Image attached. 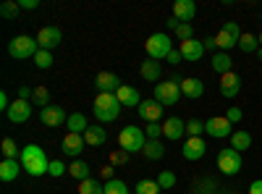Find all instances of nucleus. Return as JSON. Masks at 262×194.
Returning a JSON list of instances; mask_svg holds the SVG:
<instances>
[{"instance_id":"1","label":"nucleus","mask_w":262,"mask_h":194,"mask_svg":"<svg viewBox=\"0 0 262 194\" xmlns=\"http://www.w3.org/2000/svg\"><path fill=\"white\" fill-rule=\"evenodd\" d=\"M18 163H21V168H24L29 176H45V174H50V160L45 155V149L37 147V144H27L24 149H21Z\"/></svg>"},{"instance_id":"2","label":"nucleus","mask_w":262,"mask_h":194,"mask_svg":"<svg viewBox=\"0 0 262 194\" xmlns=\"http://www.w3.org/2000/svg\"><path fill=\"white\" fill-rule=\"evenodd\" d=\"M121 102H118V97L113 95V92H100L97 97H95V105H92V113H95V118L100 121V123H113L116 118H118V113H121Z\"/></svg>"},{"instance_id":"3","label":"nucleus","mask_w":262,"mask_h":194,"mask_svg":"<svg viewBox=\"0 0 262 194\" xmlns=\"http://www.w3.org/2000/svg\"><path fill=\"white\" fill-rule=\"evenodd\" d=\"M118 144L123 153H142L147 144V134L142 132L139 126H123L118 134Z\"/></svg>"},{"instance_id":"4","label":"nucleus","mask_w":262,"mask_h":194,"mask_svg":"<svg viewBox=\"0 0 262 194\" xmlns=\"http://www.w3.org/2000/svg\"><path fill=\"white\" fill-rule=\"evenodd\" d=\"M144 50H147V58L152 60H168V55L173 53V42L165 32H158L144 42Z\"/></svg>"},{"instance_id":"5","label":"nucleus","mask_w":262,"mask_h":194,"mask_svg":"<svg viewBox=\"0 0 262 194\" xmlns=\"http://www.w3.org/2000/svg\"><path fill=\"white\" fill-rule=\"evenodd\" d=\"M181 79L179 76H173L163 84H155V100L163 105V107H170V105H176L181 100Z\"/></svg>"},{"instance_id":"6","label":"nucleus","mask_w":262,"mask_h":194,"mask_svg":"<svg viewBox=\"0 0 262 194\" xmlns=\"http://www.w3.org/2000/svg\"><path fill=\"white\" fill-rule=\"evenodd\" d=\"M39 50V42L34 37H27V34H18L8 42V55L16 58V60H24V58H34Z\"/></svg>"},{"instance_id":"7","label":"nucleus","mask_w":262,"mask_h":194,"mask_svg":"<svg viewBox=\"0 0 262 194\" xmlns=\"http://www.w3.org/2000/svg\"><path fill=\"white\" fill-rule=\"evenodd\" d=\"M244 160H242V153H236L233 147H226L217 153V168H221V174L226 176H236L238 170H242Z\"/></svg>"},{"instance_id":"8","label":"nucleus","mask_w":262,"mask_h":194,"mask_svg":"<svg viewBox=\"0 0 262 194\" xmlns=\"http://www.w3.org/2000/svg\"><path fill=\"white\" fill-rule=\"evenodd\" d=\"M238 37H242V27L236 24V21H228V24L215 34V42L221 53H228L231 48H238Z\"/></svg>"},{"instance_id":"9","label":"nucleus","mask_w":262,"mask_h":194,"mask_svg":"<svg viewBox=\"0 0 262 194\" xmlns=\"http://www.w3.org/2000/svg\"><path fill=\"white\" fill-rule=\"evenodd\" d=\"M205 134H210L212 139H226L233 134V123L226 116H212L205 121Z\"/></svg>"},{"instance_id":"10","label":"nucleus","mask_w":262,"mask_h":194,"mask_svg":"<svg viewBox=\"0 0 262 194\" xmlns=\"http://www.w3.org/2000/svg\"><path fill=\"white\" fill-rule=\"evenodd\" d=\"M60 39H63V32L58 27H42L39 34H37V42H39V50H55L60 45Z\"/></svg>"},{"instance_id":"11","label":"nucleus","mask_w":262,"mask_h":194,"mask_svg":"<svg viewBox=\"0 0 262 194\" xmlns=\"http://www.w3.org/2000/svg\"><path fill=\"white\" fill-rule=\"evenodd\" d=\"M137 113H139V118L142 121H147V123H160V118H163V105L152 97V100H142V105L137 107Z\"/></svg>"},{"instance_id":"12","label":"nucleus","mask_w":262,"mask_h":194,"mask_svg":"<svg viewBox=\"0 0 262 194\" xmlns=\"http://www.w3.org/2000/svg\"><path fill=\"white\" fill-rule=\"evenodd\" d=\"M8 121L11 123H27L29 118H32V102L29 100H16V102H11V107H8Z\"/></svg>"},{"instance_id":"13","label":"nucleus","mask_w":262,"mask_h":194,"mask_svg":"<svg viewBox=\"0 0 262 194\" xmlns=\"http://www.w3.org/2000/svg\"><path fill=\"white\" fill-rule=\"evenodd\" d=\"M39 121L45 123V126H63L66 121H69V116H66V111L60 105H48V107H42L39 111Z\"/></svg>"},{"instance_id":"14","label":"nucleus","mask_w":262,"mask_h":194,"mask_svg":"<svg viewBox=\"0 0 262 194\" xmlns=\"http://www.w3.org/2000/svg\"><path fill=\"white\" fill-rule=\"evenodd\" d=\"M95 87H97V92H118L121 87H123V81L113 74V71H100L97 76H95Z\"/></svg>"},{"instance_id":"15","label":"nucleus","mask_w":262,"mask_h":194,"mask_svg":"<svg viewBox=\"0 0 262 194\" xmlns=\"http://www.w3.org/2000/svg\"><path fill=\"white\" fill-rule=\"evenodd\" d=\"M86 147V142H84V134H66L63 137V142H60V149L66 155H71V158H76L79 160V155H81V149Z\"/></svg>"},{"instance_id":"16","label":"nucleus","mask_w":262,"mask_h":194,"mask_svg":"<svg viewBox=\"0 0 262 194\" xmlns=\"http://www.w3.org/2000/svg\"><path fill=\"white\" fill-rule=\"evenodd\" d=\"M184 134H186V123H184L181 118L170 116V118H165V121H163V137H165V139L179 142Z\"/></svg>"},{"instance_id":"17","label":"nucleus","mask_w":262,"mask_h":194,"mask_svg":"<svg viewBox=\"0 0 262 194\" xmlns=\"http://www.w3.org/2000/svg\"><path fill=\"white\" fill-rule=\"evenodd\" d=\"M179 50H181L184 60H189V63H196V60L205 58V45H202L200 39H186V42H181Z\"/></svg>"},{"instance_id":"18","label":"nucleus","mask_w":262,"mask_h":194,"mask_svg":"<svg viewBox=\"0 0 262 194\" xmlns=\"http://www.w3.org/2000/svg\"><path fill=\"white\" fill-rule=\"evenodd\" d=\"M238 92H242V76L233 74V71L223 74L221 76V95L223 97H236Z\"/></svg>"},{"instance_id":"19","label":"nucleus","mask_w":262,"mask_h":194,"mask_svg":"<svg viewBox=\"0 0 262 194\" xmlns=\"http://www.w3.org/2000/svg\"><path fill=\"white\" fill-rule=\"evenodd\" d=\"M139 74H142V79H144V81L158 84V81H160V76H163V66H160V60H152V58L142 60Z\"/></svg>"},{"instance_id":"20","label":"nucleus","mask_w":262,"mask_h":194,"mask_svg":"<svg viewBox=\"0 0 262 194\" xmlns=\"http://www.w3.org/2000/svg\"><path fill=\"white\" fill-rule=\"evenodd\" d=\"M181 92L189 100H200L205 95V81L202 79H194V76H186V79H181Z\"/></svg>"},{"instance_id":"21","label":"nucleus","mask_w":262,"mask_h":194,"mask_svg":"<svg viewBox=\"0 0 262 194\" xmlns=\"http://www.w3.org/2000/svg\"><path fill=\"white\" fill-rule=\"evenodd\" d=\"M205 139L202 137H189L186 142H184V158L186 160H200V158H205Z\"/></svg>"},{"instance_id":"22","label":"nucleus","mask_w":262,"mask_h":194,"mask_svg":"<svg viewBox=\"0 0 262 194\" xmlns=\"http://www.w3.org/2000/svg\"><path fill=\"white\" fill-rule=\"evenodd\" d=\"M194 16H196L194 0H176V6H173V18H179L181 24H189Z\"/></svg>"},{"instance_id":"23","label":"nucleus","mask_w":262,"mask_h":194,"mask_svg":"<svg viewBox=\"0 0 262 194\" xmlns=\"http://www.w3.org/2000/svg\"><path fill=\"white\" fill-rule=\"evenodd\" d=\"M116 97H118L121 105H128V107H139V105H142V95H139V90L128 87V84H123V87L116 92Z\"/></svg>"},{"instance_id":"24","label":"nucleus","mask_w":262,"mask_h":194,"mask_svg":"<svg viewBox=\"0 0 262 194\" xmlns=\"http://www.w3.org/2000/svg\"><path fill=\"white\" fill-rule=\"evenodd\" d=\"M84 142L86 147H102L107 142V132H105V126H90L84 132Z\"/></svg>"},{"instance_id":"25","label":"nucleus","mask_w":262,"mask_h":194,"mask_svg":"<svg viewBox=\"0 0 262 194\" xmlns=\"http://www.w3.org/2000/svg\"><path fill=\"white\" fill-rule=\"evenodd\" d=\"M210 66H212V71L215 74H228V71H233V60H231V55L228 53H215L212 55V60H210Z\"/></svg>"},{"instance_id":"26","label":"nucleus","mask_w":262,"mask_h":194,"mask_svg":"<svg viewBox=\"0 0 262 194\" xmlns=\"http://www.w3.org/2000/svg\"><path fill=\"white\" fill-rule=\"evenodd\" d=\"M231 147L236 149V153H244V149L252 147V134L244 132V128H238V132L231 134Z\"/></svg>"},{"instance_id":"27","label":"nucleus","mask_w":262,"mask_h":194,"mask_svg":"<svg viewBox=\"0 0 262 194\" xmlns=\"http://www.w3.org/2000/svg\"><path fill=\"white\" fill-rule=\"evenodd\" d=\"M18 170H21V163L18 160H3L0 163V181H16L18 176Z\"/></svg>"},{"instance_id":"28","label":"nucleus","mask_w":262,"mask_h":194,"mask_svg":"<svg viewBox=\"0 0 262 194\" xmlns=\"http://www.w3.org/2000/svg\"><path fill=\"white\" fill-rule=\"evenodd\" d=\"M142 155H144L147 160H160V158L165 155V147L160 144V139H147V144H144V149H142Z\"/></svg>"},{"instance_id":"29","label":"nucleus","mask_w":262,"mask_h":194,"mask_svg":"<svg viewBox=\"0 0 262 194\" xmlns=\"http://www.w3.org/2000/svg\"><path fill=\"white\" fill-rule=\"evenodd\" d=\"M66 126H69L71 134H84L86 128H90V123H86V116H84V113H71L69 121H66Z\"/></svg>"},{"instance_id":"30","label":"nucleus","mask_w":262,"mask_h":194,"mask_svg":"<svg viewBox=\"0 0 262 194\" xmlns=\"http://www.w3.org/2000/svg\"><path fill=\"white\" fill-rule=\"evenodd\" d=\"M238 50L242 53H257L259 50V37H254V34H244L242 32V37H238Z\"/></svg>"},{"instance_id":"31","label":"nucleus","mask_w":262,"mask_h":194,"mask_svg":"<svg viewBox=\"0 0 262 194\" xmlns=\"http://www.w3.org/2000/svg\"><path fill=\"white\" fill-rule=\"evenodd\" d=\"M69 176H74L76 181H86L90 179V165H86L84 160H74L69 165Z\"/></svg>"},{"instance_id":"32","label":"nucleus","mask_w":262,"mask_h":194,"mask_svg":"<svg viewBox=\"0 0 262 194\" xmlns=\"http://www.w3.org/2000/svg\"><path fill=\"white\" fill-rule=\"evenodd\" d=\"M79 194H105V184H100L97 179L79 181Z\"/></svg>"},{"instance_id":"33","label":"nucleus","mask_w":262,"mask_h":194,"mask_svg":"<svg viewBox=\"0 0 262 194\" xmlns=\"http://www.w3.org/2000/svg\"><path fill=\"white\" fill-rule=\"evenodd\" d=\"M0 149H3L6 160H18V158H21V149H18V144H16L11 137H6L3 142H0Z\"/></svg>"},{"instance_id":"34","label":"nucleus","mask_w":262,"mask_h":194,"mask_svg":"<svg viewBox=\"0 0 262 194\" xmlns=\"http://www.w3.org/2000/svg\"><path fill=\"white\" fill-rule=\"evenodd\" d=\"M32 105L48 107V105H50V90H48V87H37L34 95H32Z\"/></svg>"},{"instance_id":"35","label":"nucleus","mask_w":262,"mask_h":194,"mask_svg":"<svg viewBox=\"0 0 262 194\" xmlns=\"http://www.w3.org/2000/svg\"><path fill=\"white\" fill-rule=\"evenodd\" d=\"M18 11H21L18 0H6V3L0 6V16H3V18H16V16H18Z\"/></svg>"},{"instance_id":"36","label":"nucleus","mask_w":262,"mask_h":194,"mask_svg":"<svg viewBox=\"0 0 262 194\" xmlns=\"http://www.w3.org/2000/svg\"><path fill=\"white\" fill-rule=\"evenodd\" d=\"M137 194H160V186H158V181H152V179H142L137 184Z\"/></svg>"},{"instance_id":"37","label":"nucleus","mask_w":262,"mask_h":194,"mask_svg":"<svg viewBox=\"0 0 262 194\" xmlns=\"http://www.w3.org/2000/svg\"><path fill=\"white\" fill-rule=\"evenodd\" d=\"M105 194H128V186L121 179H111L105 181Z\"/></svg>"},{"instance_id":"38","label":"nucleus","mask_w":262,"mask_h":194,"mask_svg":"<svg viewBox=\"0 0 262 194\" xmlns=\"http://www.w3.org/2000/svg\"><path fill=\"white\" fill-rule=\"evenodd\" d=\"M34 63H37V69H50L53 66V53L50 50H37V55H34Z\"/></svg>"},{"instance_id":"39","label":"nucleus","mask_w":262,"mask_h":194,"mask_svg":"<svg viewBox=\"0 0 262 194\" xmlns=\"http://www.w3.org/2000/svg\"><path fill=\"white\" fill-rule=\"evenodd\" d=\"M155 181H158L160 189H173V186H176V174H170V170H163V174H160Z\"/></svg>"},{"instance_id":"40","label":"nucleus","mask_w":262,"mask_h":194,"mask_svg":"<svg viewBox=\"0 0 262 194\" xmlns=\"http://www.w3.org/2000/svg\"><path fill=\"white\" fill-rule=\"evenodd\" d=\"M202 132H205V121H196V118L186 121V134L189 137H202Z\"/></svg>"},{"instance_id":"41","label":"nucleus","mask_w":262,"mask_h":194,"mask_svg":"<svg viewBox=\"0 0 262 194\" xmlns=\"http://www.w3.org/2000/svg\"><path fill=\"white\" fill-rule=\"evenodd\" d=\"M176 37H179L181 42L194 39V27H191V24H179V27H176Z\"/></svg>"},{"instance_id":"42","label":"nucleus","mask_w":262,"mask_h":194,"mask_svg":"<svg viewBox=\"0 0 262 194\" xmlns=\"http://www.w3.org/2000/svg\"><path fill=\"white\" fill-rule=\"evenodd\" d=\"M144 134H147V139H160L163 123H147V126H144Z\"/></svg>"},{"instance_id":"43","label":"nucleus","mask_w":262,"mask_h":194,"mask_svg":"<svg viewBox=\"0 0 262 194\" xmlns=\"http://www.w3.org/2000/svg\"><path fill=\"white\" fill-rule=\"evenodd\" d=\"M63 174H69V165H63L60 160H50V176H63Z\"/></svg>"},{"instance_id":"44","label":"nucleus","mask_w":262,"mask_h":194,"mask_svg":"<svg viewBox=\"0 0 262 194\" xmlns=\"http://www.w3.org/2000/svg\"><path fill=\"white\" fill-rule=\"evenodd\" d=\"M226 118H228L231 123H242V118H244V113H242V107H228V113H226Z\"/></svg>"},{"instance_id":"45","label":"nucleus","mask_w":262,"mask_h":194,"mask_svg":"<svg viewBox=\"0 0 262 194\" xmlns=\"http://www.w3.org/2000/svg\"><path fill=\"white\" fill-rule=\"evenodd\" d=\"M184 60V55H181V50H173L170 55H168V63H173V66H176V63H181Z\"/></svg>"},{"instance_id":"46","label":"nucleus","mask_w":262,"mask_h":194,"mask_svg":"<svg viewBox=\"0 0 262 194\" xmlns=\"http://www.w3.org/2000/svg\"><path fill=\"white\" fill-rule=\"evenodd\" d=\"M202 45H205V53H207V50H215L217 48V42H215V37H205Z\"/></svg>"},{"instance_id":"47","label":"nucleus","mask_w":262,"mask_h":194,"mask_svg":"<svg viewBox=\"0 0 262 194\" xmlns=\"http://www.w3.org/2000/svg\"><path fill=\"white\" fill-rule=\"evenodd\" d=\"M126 158H128V153H123V149H121V153H113L111 155V163H126Z\"/></svg>"},{"instance_id":"48","label":"nucleus","mask_w":262,"mask_h":194,"mask_svg":"<svg viewBox=\"0 0 262 194\" xmlns=\"http://www.w3.org/2000/svg\"><path fill=\"white\" fill-rule=\"evenodd\" d=\"M34 95V90H29V87H18V100H29Z\"/></svg>"},{"instance_id":"49","label":"nucleus","mask_w":262,"mask_h":194,"mask_svg":"<svg viewBox=\"0 0 262 194\" xmlns=\"http://www.w3.org/2000/svg\"><path fill=\"white\" fill-rule=\"evenodd\" d=\"M249 194H262V179L252 181V186H249Z\"/></svg>"},{"instance_id":"50","label":"nucleus","mask_w":262,"mask_h":194,"mask_svg":"<svg viewBox=\"0 0 262 194\" xmlns=\"http://www.w3.org/2000/svg\"><path fill=\"white\" fill-rule=\"evenodd\" d=\"M18 6H21V8H37L39 0H18Z\"/></svg>"},{"instance_id":"51","label":"nucleus","mask_w":262,"mask_h":194,"mask_svg":"<svg viewBox=\"0 0 262 194\" xmlns=\"http://www.w3.org/2000/svg\"><path fill=\"white\" fill-rule=\"evenodd\" d=\"M0 107H3L6 113H8V107H11V102H8V95H6V92H0Z\"/></svg>"},{"instance_id":"52","label":"nucleus","mask_w":262,"mask_h":194,"mask_svg":"<svg viewBox=\"0 0 262 194\" xmlns=\"http://www.w3.org/2000/svg\"><path fill=\"white\" fill-rule=\"evenodd\" d=\"M165 24H168V29H173V32H176V27L181 24V21H179V18H173V16H170V18L165 21Z\"/></svg>"},{"instance_id":"53","label":"nucleus","mask_w":262,"mask_h":194,"mask_svg":"<svg viewBox=\"0 0 262 194\" xmlns=\"http://www.w3.org/2000/svg\"><path fill=\"white\" fill-rule=\"evenodd\" d=\"M102 176L111 181V179H113V165H105V168H102Z\"/></svg>"},{"instance_id":"54","label":"nucleus","mask_w":262,"mask_h":194,"mask_svg":"<svg viewBox=\"0 0 262 194\" xmlns=\"http://www.w3.org/2000/svg\"><path fill=\"white\" fill-rule=\"evenodd\" d=\"M257 55H259V60H262V48H259V50H257Z\"/></svg>"},{"instance_id":"55","label":"nucleus","mask_w":262,"mask_h":194,"mask_svg":"<svg viewBox=\"0 0 262 194\" xmlns=\"http://www.w3.org/2000/svg\"><path fill=\"white\" fill-rule=\"evenodd\" d=\"M259 48H262V34H259Z\"/></svg>"},{"instance_id":"56","label":"nucleus","mask_w":262,"mask_h":194,"mask_svg":"<svg viewBox=\"0 0 262 194\" xmlns=\"http://www.w3.org/2000/svg\"><path fill=\"white\" fill-rule=\"evenodd\" d=\"M226 194H236V191H226Z\"/></svg>"},{"instance_id":"57","label":"nucleus","mask_w":262,"mask_h":194,"mask_svg":"<svg viewBox=\"0 0 262 194\" xmlns=\"http://www.w3.org/2000/svg\"><path fill=\"white\" fill-rule=\"evenodd\" d=\"M259 74H262V69H259Z\"/></svg>"},{"instance_id":"58","label":"nucleus","mask_w":262,"mask_h":194,"mask_svg":"<svg viewBox=\"0 0 262 194\" xmlns=\"http://www.w3.org/2000/svg\"><path fill=\"white\" fill-rule=\"evenodd\" d=\"M207 194H212V191H207Z\"/></svg>"}]
</instances>
